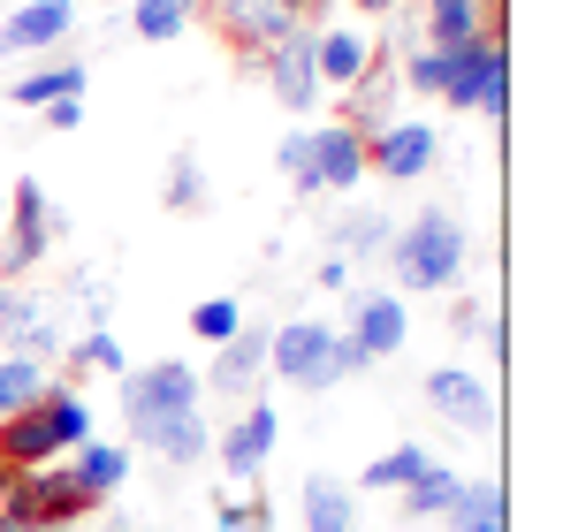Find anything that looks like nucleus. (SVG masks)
<instances>
[{"label":"nucleus","mask_w":563,"mask_h":532,"mask_svg":"<svg viewBox=\"0 0 563 532\" xmlns=\"http://www.w3.org/2000/svg\"><path fill=\"white\" fill-rule=\"evenodd\" d=\"M465 229H457V213H442V206H427V213H411L396 236H388V274H396V297H427V289H457L465 281Z\"/></svg>","instance_id":"nucleus-1"},{"label":"nucleus","mask_w":563,"mask_h":532,"mask_svg":"<svg viewBox=\"0 0 563 532\" xmlns=\"http://www.w3.org/2000/svg\"><path fill=\"white\" fill-rule=\"evenodd\" d=\"M267 373H282L305 396H328L335 380L366 373V351L351 335H335L328 320H282V328H267Z\"/></svg>","instance_id":"nucleus-2"},{"label":"nucleus","mask_w":563,"mask_h":532,"mask_svg":"<svg viewBox=\"0 0 563 532\" xmlns=\"http://www.w3.org/2000/svg\"><path fill=\"white\" fill-rule=\"evenodd\" d=\"M206 403V380H198V365L184 357H161V365H145V373H122V419H130V442L145 448L168 419H184Z\"/></svg>","instance_id":"nucleus-3"},{"label":"nucleus","mask_w":563,"mask_h":532,"mask_svg":"<svg viewBox=\"0 0 563 532\" xmlns=\"http://www.w3.org/2000/svg\"><path fill=\"white\" fill-rule=\"evenodd\" d=\"M450 62V77H442V99L450 107H479L487 122H503L510 114V54H503V31L495 38H472V46H457V54H442Z\"/></svg>","instance_id":"nucleus-4"},{"label":"nucleus","mask_w":563,"mask_h":532,"mask_svg":"<svg viewBox=\"0 0 563 532\" xmlns=\"http://www.w3.org/2000/svg\"><path fill=\"white\" fill-rule=\"evenodd\" d=\"M0 510L23 518V525H38V532H69V525H85L99 502L69 479V464H38V472H23V479L0 495Z\"/></svg>","instance_id":"nucleus-5"},{"label":"nucleus","mask_w":563,"mask_h":532,"mask_svg":"<svg viewBox=\"0 0 563 532\" xmlns=\"http://www.w3.org/2000/svg\"><path fill=\"white\" fill-rule=\"evenodd\" d=\"M69 229L62 206H46V182H15V221H8V252H0V281H23L31 266L46 259V244Z\"/></svg>","instance_id":"nucleus-6"},{"label":"nucleus","mask_w":563,"mask_h":532,"mask_svg":"<svg viewBox=\"0 0 563 532\" xmlns=\"http://www.w3.org/2000/svg\"><path fill=\"white\" fill-rule=\"evenodd\" d=\"M198 15H213L221 38H229L236 54H252V62H267L282 38L297 31V15H289L282 0H198Z\"/></svg>","instance_id":"nucleus-7"},{"label":"nucleus","mask_w":563,"mask_h":532,"mask_svg":"<svg viewBox=\"0 0 563 532\" xmlns=\"http://www.w3.org/2000/svg\"><path fill=\"white\" fill-rule=\"evenodd\" d=\"M434 160H442V137H434V122H419V114H396L388 130L366 137V168L388 176V182H419Z\"/></svg>","instance_id":"nucleus-8"},{"label":"nucleus","mask_w":563,"mask_h":532,"mask_svg":"<svg viewBox=\"0 0 563 532\" xmlns=\"http://www.w3.org/2000/svg\"><path fill=\"white\" fill-rule=\"evenodd\" d=\"M198 380H206L221 403H252V396H260V380H267V328H252V320H244V328L213 351V365H206Z\"/></svg>","instance_id":"nucleus-9"},{"label":"nucleus","mask_w":563,"mask_h":532,"mask_svg":"<svg viewBox=\"0 0 563 532\" xmlns=\"http://www.w3.org/2000/svg\"><path fill=\"white\" fill-rule=\"evenodd\" d=\"M275 434H282L275 403H267V396H252V403H244V419H229V434H213L221 472H229V479H260V472H267V456H275Z\"/></svg>","instance_id":"nucleus-10"},{"label":"nucleus","mask_w":563,"mask_h":532,"mask_svg":"<svg viewBox=\"0 0 563 532\" xmlns=\"http://www.w3.org/2000/svg\"><path fill=\"white\" fill-rule=\"evenodd\" d=\"M419 31H427L434 54H457L472 38L503 31V0H419Z\"/></svg>","instance_id":"nucleus-11"},{"label":"nucleus","mask_w":563,"mask_h":532,"mask_svg":"<svg viewBox=\"0 0 563 532\" xmlns=\"http://www.w3.org/2000/svg\"><path fill=\"white\" fill-rule=\"evenodd\" d=\"M351 343L366 351V365H380V357H396L404 343H411V312H404L396 289H366V297H351Z\"/></svg>","instance_id":"nucleus-12"},{"label":"nucleus","mask_w":563,"mask_h":532,"mask_svg":"<svg viewBox=\"0 0 563 532\" xmlns=\"http://www.w3.org/2000/svg\"><path fill=\"white\" fill-rule=\"evenodd\" d=\"M427 403H434L450 426H465V434H487V426H495V396H487V380H479L472 365H434V373H427Z\"/></svg>","instance_id":"nucleus-13"},{"label":"nucleus","mask_w":563,"mask_h":532,"mask_svg":"<svg viewBox=\"0 0 563 532\" xmlns=\"http://www.w3.org/2000/svg\"><path fill=\"white\" fill-rule=\"evenodd\" d=\"M374 38L366 31H351V23H312V69H320V91H351L366 69H374Z\"/></svg>","instance_id":"nucleus-14"},{"label":"nucleus","mask_w":563,"mask_h":532,"mask_svg":"<svg viewBox=\"0 0 563 532\" xmlns=\"http://www.w3.org/2000/svg\"><path fill=\"white\" fill-rule=\"evenodd\" d=\"M267 91H275L289 114H312V107H320V69H312V31H305V23L267 54Z\"/></svg>","instance_id":"nucleus-15"},{"label":"nucleus","mask_w":563,"mask_h":532,"mask_svg":"<svg viewBox=\"0 0 563 532\" xmlns=\"http://www.w3.org/2000/svg\"><path fill=\"white\" fill-rule=\"evenodd\" d=\"M77 31V0H31L0 23V54H54Z\"/></svg>","instance_id":"nucleus-16"},{"label":"nucleus","mask_w":563,"mask_h":532,"mask_svg":"<svg viewBox=\"0 0 563 532\" xmlns=\"http://www.w3.org/2000/svg\"><path fill=\"white\" fill-rule=\"evenodd\" d=\"M396 91H404V77L388 69L374 54V69L358 77V85L343 91V130H358V137H374V130H388L396 122Z\"/></svg>","instance_id":"nucleus-17"},{"label":"nucleus","mask_w":563,"mask_h":532,"mask_svg":"<svg viewBox=\"0 0 563 532\" xmlns=\"http://www.w3.org/2000/svg\"><path fill=\"white\" fill-rule=\"evenodd\" d=\"M297 525L305 532H358V495L335 472H312L305 495H297Z\"/></svg>","instance_id":"nucleus-18"},{"label":"nucleus","mask_w":563,"mask_h":532,"mask_svg":"<svg viewBox=\"0 0 563 532\" xmlns=\"http://www.w3.org/2000/svg\"><path fill=\"white\" fill-rule=\"evenodd\" d=\"M62 464H69V479H77L92 502H114V495L130 487V448L122 442H85V448H69Z\"/></svg>","instance_id":"nucleus-19"},{"label":"nucleus","mask_w":563,"mask_h":532,"mask_svg":"<svg viewBox=\"0 0 563 532\" xmlns=\"http://www.w3.org/2000/svg\"><path fill=\"white\" fill-rule=\"evenodd\" d=\"M0 464H8V472H38V464H62V442H54L46 411H15V419H0Z\"/></svg>","instance_id":"nucleus-20"},{"label":"nucleus","mask_w":563,"mask_h":532,"mask_svg":"<svg viewBox=\"0 0 563 532\" xmlns=\"http://www.w3.org/2000/svg\"><path fill=\"white\" fill-rule=\"evenodd\" d=\"M312 160H320V190H358V176H366V137L343 130V122H328V130H312Z\"/></svg>","instance_id":"nucleus-21"},{"label":"nucleus","mask_w":563,"mask_h":532,"mask_svg":"<svg viewBox=\"0 0 563 532\" xmlns=\"http://www.w3.org/2000/svg\"><path fill=\"white\" fill-rule=\"evenodd\" d=\"M0 343H8V357H38V365H54V357L69 351V343H62V320H54L46 297H23V312H15V328H8Z\"/></svg>","instance_id":"nucleus-22"},{"label":"nucleus","mask_w":563,"mask_h":532,"mask_svg":"<svg viewBox=\"0 0 563 532\" xmlns=\"http://www.w3.org/2000/svg\"><path fill=\"white\" fill-rule=\"evenodd\" d=\"M442 525H450V532H510V502H503L495 479H465L457 502L442 510Z\"/></svg>","instance_id":"nucleus-23"},{"label":"nucleus","mask_w":563,"mask_h":532,"mask_svg":"<svg viewBox=\"0 0 563 532\" xmlns=\"http://www.w3.org/2000/svg\"><path fill=\"white\" fill-rule=\"evenodd\" d=\"M85 85H92L85 62H46V69H23V77L8 85V99H15V107H54V99H85Z\"/></svg>","instance_id":"nucleus-24"},{"label":"nucleus","mask_w":563,"mask_h":532,"mask_svg":"<svg viewBox=\"0 0 563 532\" xmlns=\"http://www.w3.org/2000/svg\"><path fill=\"white\" fill-rule=\"evenodd\" d=\"M145 448H153L168 472H190V464H206V456H213V426H206V411H184V419H168Z\"/></svg>","instance_id":"nucleus-25"},{"label":"nucleus","mask_w":563,"mask_h":532,"mask_svg":"<svg viewBox=\"0 0 563 532\" xmlns=\"http://www.w3.org/2000/svg\"><path fill=\"white\" fill-rule=\"evenodd\" d=\"M62 373H69V388H77V380H122V373H130V357H122V343H114L107 328H92L85 343H69V351H62Z\"/></svg>","instance_id":"nucleus-26"},{"label":"nucleus","mask_w":563,"mask_h":532,"mask_svg":"<svg viewBox=\"0 0 563 532\" xmlns=\"http://www.w3.org/2000/svg\"><path fill=\"white\" fill-rule=\"evenodd\" d=\"M46 388H54V373H46L38 357H0V419L38 411V403H46Z\"/></svg>","instance_id":"nucleus-27"},{"label":"nucleus","mask_w":563,"mask_h":532,"mask_svg":"<svg viewBox=\"0 0 563 532\" xmlns=\"http://www.w3.org/2000/svg\"><path fill=\"white\" fill-rule=\"evenodd\" d=\"M38 411H46V426H54V442H62V456H69V448H85V442H92V403H85V396H77L69 380H54Z\"/></svg>","instance_id":"nucleus-28"},{"label":"nucleus","mask_w":563,"mask_h":532,"mask_svg":"<svg viewBox=\"0 0 563 532\" xmlns=\"http://www.w3.org/2000/svg\"><path fill=\"white\" fill-rule=\"evenodd\" d=\"M190 23H198V0H130V31H137L145 46H168V38H184Z\"/></svg>","instance_id":"nucleus-29"},{"label":"nucleus","mask_w":563,"mask_h":532,"mask_svg":"<svg viewBox=\"0 0 563 532\" xmlns=\"http://www.w3.org/2000/svg\"><path fill=\"white\" fill-rule=\"evenodd\" d=\"M427 464H434V456H427V448H419V442L388 448V456H374V464L358 472V495H404V487H411V479H419Z\"/></svg>","instance_id":"nucleus-30"},{"label":"nucleus","mask_w":563,"mask_h":532,"mask_svg":"<svg viewBox=\"0 0 563 532\" xmlns=\"http://www.w3.org/2000/svg\"><path fill=\"white\" fill-rule=\"evenodd\" d=\"M457 487H465V479H457L450 464H427V472H419V479H411L396 502H404V518H442V510L457 502Z\"/></svg>","instance_id":"nucleus-31"},{"label":"nucleus","mask_w":563,"mask_h":532,"mask_svg":"<svg viewBox=\"0 0 563 532\" xmlns=\"http://www.w3.org/2000/svg\"><path fill=\"white\" fill-rule=\"evenodd\" d=\"M388 236H396V221H388L380 206H358V213H343V221H335V244H343L351 259H374V252H388Z\"/></svg>","instance_id":"nucleus-32"},{"label":"nucleus","mask_w":563,"mask_h":532,"mask_svg":"<svg viewBox=\"0 0 563 532\" xmlns=\"http://www.w3.org/2000/svg\"><path fill=\"white\" fill-rule=\"evenodd\" d=\"M275 160H282V176H289V190H297V198H320V160H312V130H289Z\"/></svg>","instance_id":"nucleus-33"},{"label":"nucleus","mask_w":563,"mask_h":532,"mask_svg":"<svg viewBox=\"0 0 563 532\" xmlns=\"http://www.w3.org/2000/svg\"><path fill=\"white\" fill-rule=\"evenodd\" d=\"M161 198H168V213H198V206H206V168H198V153H176V160H168Z\"/></svg>","instance_id":"nucleus-34"},{"label":"nucleus","mask_w":563,"mask_h":532,"mask_svg":"<svg viewBox=\"0 0 563 532\" xmlns=\"http://www.w3.org/2000/svg\"><path fill=\"white\" fill-rule=\"evenodd\" d=\"M236 328H244V304H236V297H206V304H190V335H198V343L221 351Z\"/></svg>","instance_id":"nucleus-35"},{"label":"nucleus","mask_w":563,"mask_h":532,"mask_svg":"<svg viewBox=\"0 0 563 532\" xmlns=\"http://www.w3.org/2000/svg\"><path fill=\"white\" fill-rule=\"evenodd\" d=\"M267 518H275V510H267L260 495H213V525L221 532H260Z\"/></svg>","instance_id":"nucleus-36"},{"label":"nucleus","mask_w":563,"mask_h":532,"mask_svg":"<svg viewBox=\"0 0 563 532\" xmlns=\"http://www.w3.org/2000/svg\"><path fill=\"white\" fill-rule=\"evenodd\" d=\"M396 77H404V91H419V99H442V77H450V62H442L434 46H419V54H411Z\"/></svg>","instance_id":"nucleus-37"},{"label":"nucleus","mask_w":563,"mask_h":532,"mask_svg":"<svg viewBox=\"0 0 563 532\" xmlns=\"http://www.w3.org/2000/svg\"><path fill=\"white\" fill-rule=\"evenodd\" d=\"M450 328H457V335H465V343H487V351H503V328H495V320H487V304H457V312H450Z\"/></svg>","instance_id":"nucleus-38"},{"label":"nucleus","mask_w":563,"mask_h":532,"mask_svg":"<svg viewBox=\"0 0 563 532\" xmlns=\"http://www.w3.org/2000/svg\"><path fill=\"white\" fill-rule=\"evenodd\" d=\"M77 122H85V99H54L46 107V130H77Z\"/></svg>","instance_id":"nucleus-39"},{"label":"nucleus","mask_w":563,"mask_h":532,"mask_svg":"<svg viewBox=\"0 0 563 532\" xmlns=\"http://www.w3.org/2000/svg\"><path fill=\"white\" fill-rule=\"evenodd\" d=\"M15 312H23V289H15V281H0V335L15 328Z\"/></svg>","instance_id":"nucleus-40"},{"label":"nucleus","mask_w":563,"mask_h":532,"mask_svg":"<svg viewBox=\"0 0 563 532\" xmlns=\"http://www.w3.org/2000/svg\"><path fill=\"white\" fill-rule=\"evenodd\" d=\"M351 281V259H320V289H343Z\"/></svg>","instance_id":"nucleus-41"},{"label":"nucleus","mask_w":563,"mask_h":532,"mask_svg":"<svg viewBox=\"0 0 563 532\" xmlns=\"http://www.w3.org/2000/svg\"><path fill=\"white\" fill-rule=\"evenodd\" d=\"M351 8H366V15H396V0H351Z\"/></svg>","instance_id":"nucleus-42"},{"label":"nucleus","mask_w":563,"mask_h":532,"mask_svg":"<svg viewBox=\"0 0 563 532\" xmlns=\"http://www.w3.org/2000/svg\"><path fill=\"white\" fill-rule=\"evenodd\" d=\"M0 532H38V525H23V518H8V510H0Z\"/></svg>","instance_id":"nucleus-43"},{"label":"nucleus","mask_w":563,"mask_h":532,"mask_svg":"<svg viewBox=\"0 0 563 532\" xmlns=\"http://www.w3.org/2000/svg\"><path fill=\"white\" fill-rule=\"evenodd\" d=\"M260 532H289V525H275V518H267V525H260Z\"/></svg>","instance_id":"nucleus-44"},{"label":"nucleus","mask_w":563,"mask_h":532,"mask_svg":"<svg viewBox=\"0 0 563 532\" xmlns=\"http://www.w3.org/2000/svg\"><path fill=\"white\" fill-rule=\"evenodd\" d=\"M107 8H122V0H107Z\"/></svg>","instance_id":"nucleus-45"}]
</instances>
